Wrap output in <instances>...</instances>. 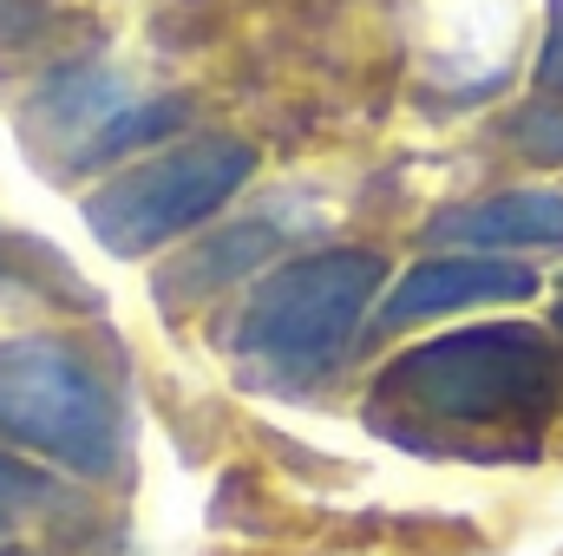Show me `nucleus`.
I'll return each mask as SVG.
<instances>
[{
	"label": "nucleus",
	"mask_w": 563,
	"mask_h": 556,
	"mask_svg": "<svg viewBox=\"0 0 563 556\" xmlns=\"http://www.w3.org/2000/svg\"><path fill=\"white\" fill-rule=\"evenodd\" d=\"M558 341L525 321L407 347L367 393V425L426 458H531L558 419Z\"/></svg>",
	"instance_id": "obj_1"
},
{
	"label": "nucleus",
	"mask_w": 563,
	"mask_h": 556,
	"mask_svg": "<svg viewBox=\"0 0 563 556\" xmlns=\"http://www.w3.org/2000/svg\"><path fill=\"white\" fill-rule=\"evenodd\" d=\"M380 281H387V256L374 249H314L269 269L230 327L236 367L276 387H308L334 374L361 334V314H374Z\"/></svg>",
	"instance_id": "obj_2"
},
{
	"label": "nucleus",
	"mask_w": 563,
	"mask_h": 556,
	"mask_svg": "<svg viewBox=\"0 0 563 556\" xmlns=\"http://www.w3.org/2000/svg\"><path fill=\"white\" fill-rule=\"evenodd\" d=\"M0 438L79 471L106 478L125 452V413L99 360L66 334L0 341Z\"/></svg>",
	"instance_id": "obj_3"
},
{
	"label": "nucleus",
	"mask_w": 563,
	"mask_h": 556,
	"mask_svg": "<svg viewBox=\"0 0 563 556\" xmlns=\"http://www.w3.org/2000/svg\"><path fill=\"white\" fill-rule=\"evenodd\" d=\"M250 170H256V151L243 138L170 144L132 170H119L112 184H99L86 197V223L112 256H151L170 236L210 223L250 184Z\"/></svg>",
	"instance_id": "obj_4"
},
{
	"label": "nucleus",
	"mask_w": 563,
	"mask_h": 556,
	"mask_svg": "<svg viewBox=\"0 0 563 556\" xmlns=\"http://www.w3.org/2000/svg\"><path fill=\"white\" fill-rule=\"evenodd\" d=\"M177 119L184 112L170 99H144L119 73L73 66V73L40 86V99L26 112V138L40 151V164L53 157V170H86V164L125 157L132 144H151L157 132H170Z\"/></svg>",
	"instance_id": "obj_5"
},
{
	"label": "nucleus",
	"mask_w": 563,
	"mask_h": 556,
	"mask_svg": "<svg viewBox=\"0 0 563 556\" xmlns=\"http://www.w3.org/2000/svg\"><path fill=\"white\" fill-rule=\"evenodd\" d=\"M538 269L525 263H498V256H432L420 269H407L400 288L380 301V327H413L432 314H459V308H505V301H531Z\"/></svg>",
	"instance_id": "obj_6"
},
{
	"label": "nucleus",
	"mask_w": 563,
	"mask_h": 556,
	"mask_svg": "<svg viewBox=\"0 0 563 556\" xmlns=\"http://www.w3.org/2000/svg\"><path fill=\"white\" fill-rule=\"evenodd\" d=\"M432 243H459L465 256L498 249H563V190H498L432 216Z\"/></svg>",
	"instance_id": "obj_7"
},
{
	"label": "nucleus",
	"mask_w": 563,
	"mask_h": 556,
	"mask_svg": "<svg viewBox=\"0 0 563 556\" xmlns=\"http://www.w3.org/2000/svg\"><path fill=\"white\" fill-rule=\"evenodd\" d=\"M66 518H79L73 491L0 452V556H59L46 544V531Z\"/></svg>",
	"instance_id": "obj_8"
},
{
	"label": "nucleus",
	"mask_w": 563,
	"mask_h": 556,
	"mask_svg": "<svg viewBox=\"0 0 563 556\" xmlns=\"http://www.w3.org/2000/svg\"><path fill=\"white\" fill-rule=\"evenodd\" d=\"M282 243V223H243V230H230L223 243H210V249H197V256H184L170 276H157V294L170 301V308H184V301H197V294H210V288H223L230 276H243V269H256L269 249Z\"/></svg>",
	"instance_id": "obj_9"
},
{
	"label": "nucleus",
	"mask_w": 563,
	"mask_h": 556,
	"mask_svg": "<svg viewBox=\"0 0 563 556\" xmlns=\"http://www.w3.org/2000/svg\"><path fill=\"white\" fill-rule=\"evenodd\" d=\"M511 144L531 164H563V99H538L511 119Z\"/></svg>",
	"instance_id": "obj_10"
},
{
	"label": "nucleus",
	"mask_w": 563,
	"mask_h": 556,
	"mask_svg": "<svg viewBox=\"0 0 563 556\" xmlns=\"http://www.w3.org/2000/svg\"><path fill=\"white\" fill-rule=\"evenodd\" d=\"M538 86L563 92V0H551V26H544V53H538Z\"/></svg>",
	"instance_id": "obj_11"
},
{
	"label": "nucleus",
	"mask_w": 563,
	"mask_h": 556,
	"mask_svg": "<svg viewBox=\"0 0 563 556\" xmlns=\"http://www.w3.org/2000/svg\"><path fill=\"white\" fill-rule=\"evenodd\" d=\"M558 314H563V308H558Z\"/></svg>",
	"instance_id": "obj_12"
}]
</instances>
